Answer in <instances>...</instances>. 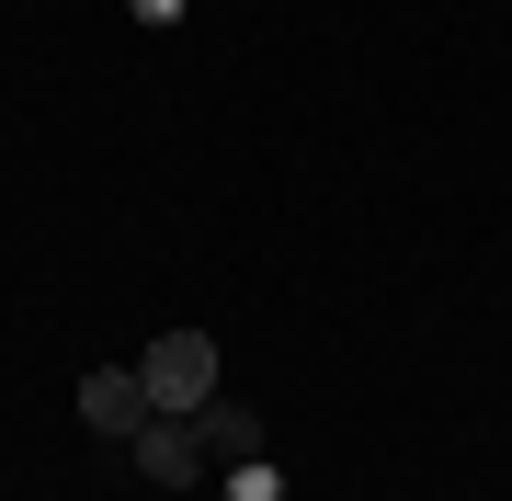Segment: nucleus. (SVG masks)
I'll list each match as a JSON object with an SVG mask.
<instances>
[{"label":"nucleus","mask_w":512,"mask_h":501,"mask_svg":"<svg viewBox=\"0 0 512 501\" xmlns=\"http://www.w3.org/2000/svg\"><path fill=\"white\" fill-rule=\"evenodd\" d=\"M137 376H148V410H171V422H183V410L217 399V342H205V331H160V342L137 353Z\"/></svg>","instance_id":"1"},{"label":"nucleus","mask_w":512,"mask_h":501,"mask_svg":"<svg viewBox=\"0 0 512 501\" xmlns=\"http://www.w3.org/2000/svg\"><path fill=\"white\" fill-rule=\"evenodd\" d=\"M80 422L137 445V433H148V376H137V365H92V376H80Z\"/></svg>","instance_id":"2"},{"label":"nucleus","mask_w":512,"mask_h":501,"mask_svg":"<svg viewBox=\"0 0 512 501\" xmlns=\"http://www.w3.org/2000/svg\"><path fill=\"white\" fill-rule=\"evenodd\" d=\"M137 467H148L160 490H183L194 467H205V433H194V422H171V410H148V433H137Z\"/></svg>","instance_id":"3"},{"label":"nucleus","mask_w":512,"mask_h":501,"mask_svg":"<svg viewBox=\"0 0 512 501\" xmlns=\"http://www.w3.org/2000/svg\"><path fill=\"white\" fill-rule=\"evenodd\" d=\"M183 422L205 433V456H217V467H239V456H262V422H251V410H239V399H205V410H183Z\"/></svg>","instance_id":"4"},{"label":"nucleus","mask_w":512,"mask_h":501,"mask_svg":"<svg viewBox=\"0 0 512 501\" xmlns=\"http://www.w3.org/2000/svg\"><path fill=\"white\" fill-rule=\"evenodd\" d=\"M228 501H285V467L274 456H239L228 467Z\"/></svg>","instance_id":"5"},{"label":"nucleus","mask_w":512,"mask_h":501,"mask_svg":"<svg viewBox=\"0 0 512 501\" xmlns=\"http://www.w3.org/2000/svg\"><path fill=\"white\" fill-rule=\"evenodd\" d=\"M126 12L148 23V35H160V23H183V0H126Z\"/></svg>","instance_id":"6"}]
</instances>
